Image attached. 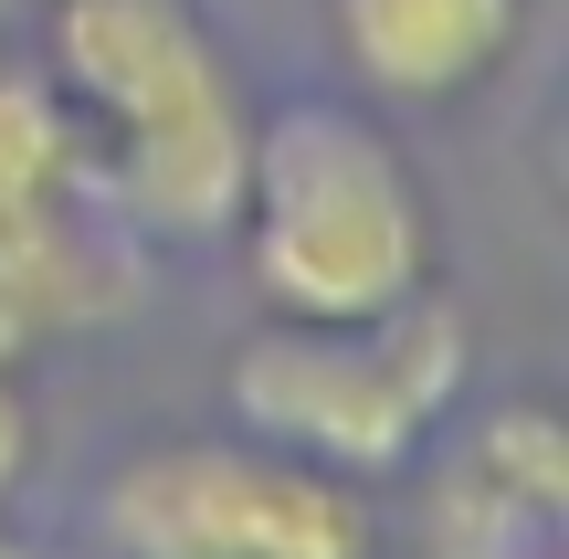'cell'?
<instances>
[{
  "mask_svg": "<svg viewBox=\"0 0 569 559\" xmlns=\"http://www.w3.org/2000/svg\"><path fill=\"white\" fill-rule=\"evenodd\" d=\"M0 559H63V549H42V539H21V528H0Z\"/></svg>",
  "mask_w": 569,
  "mask_h": 559,
  "instance_id": "obj_11",
  "label": "cell"
},
{
  "mask_svg": "<svg viewBox=\"0 0 569 559\" xmlns=\"http://www.w3.org/2000/svg\"><path fill=\"white\" fill-rule=\"evenodd\" d=\"M42 74L63 84L74 127L117 138H159L180 117L243 96V74L222 63V42L201 32L190 0H53V32H42Z\"/></svg>",
  "mask_w": 569,
  "mask_h": 559,
  "instance_id": "obj_4",
  "label": "cell"
},
{
  "mask_svg": "<svg viewBox=\"0 0 569 559\" xmlns=\"http://www.w3.org/2000/svg\"><path fill=\"white\" fill-rule=\"evenodd\" d=\"M96 201L117 211L148 243H211V232L243 222V180H253V106H211V117H180L159 138H117L96 169Z\"/></svg>",
  "mask_w": 569,
  "mask_h": 559,
  "instance_id": "obj_5",
  "label": "cell"
},
{
  "mask_svg": "<svg viewBox=\"0 0 569 559\" xmlns=\"http://www.w3.org/2000/svg\"><path fill=\"white\" fill-rule=\"evenodd\" d=\"M117 253L63 211H32V222H0V370L42 349V338H74L96 317H117Z\"/></svg>",
  "mask_w": 569,
  "mask_h": 559,
  "instance_id": "obj_7",
  "label": "cell"
},
{
  "mask_svg": "<svg viewBox=\"0 0 569 559\" xmlns=\"http://www.w3.org/2000/svg\"><path fill=\"white\" fill-rule=\"evenodd\" d=\"M84 190V127L63 106V84L42 63L0 53V222L63 211Z\"/></svg>",
  "mask_w": 569,
  "mask_h": 559,
  "instance_id": "obj_8",
  "label": "cell"
},
{
  "mask_svg": "<svg viewBox=\"0 0 569 559\" xmlns=\"http://www.w3.org/2000/svg\"><path fill=\"white\" fill-rule=\"evenodd\" d=\"M232 422L253 443L327 476H390L422 455V433L465 391V317L443 296H411L390 317H348V328H306V317H264L232 349Z\"/></svg>",
  "mask_w": 569,
  "mask_h": 559,
  "instance_id": "obj_2",
  "label": "cell"
},
{
  "mask_svg": "<svg viewBox=\"0 0 569 559\" xmlns=\"http://www.w3.org/2000/svg\"><path fill=\"white\" fill-rule=\"evenodd\" d=\"M243 253L274 317H306V328L390 317L432 286V201L380 117L274 106V117H253Z\"/></svg>",
  "mask_w": 569,
  "mask_h": 559,
  "instance_id": "obj_1",
  "label": "cell"
},
{
  "mask_svg": "<svg viewBox=\"0 0 569 559\" xmlns=\"http://www.w3.org/2000/svg\"><path fill=\"white\" fill-rule=\"evenodd\" d=\"M96 518L117 559H369L359 486L253 433H190L127 455Z\"/></svg>",
  "mask_w": 569,
  "mask_h": 559,
  "instance_id": "obj_3",
  "label": "cell"
},
{
  "mask_svg": "<svg viewBox=\"0 0 569 559\" xmlns=\"http://www.w3.org/2000/svg\"><path fill=\"white\" fill-rule=\"evenodd\" d=\"M528 32V0H338V53L369 96L453 106Z\"/></svg>",
  "mask_w": 569,
  "mask_h": 559,
  "instance_id": "obj_6",
  "label": "cell"
},
{
  "mask_svg": "<svg viewBox=\"0 0 569 559\" xmlns=\"http://www.w3.org/2000/svg\"><path fill=\"white\" fill-rule=\"evenodd\" d=\"M32 476V401L11 391V370H0V497Z\"/></svg>",
  "mask_w": 569,
  "mask_h": 559,
  "instance_id": "obj_10",
  "label": "cell"
},
{
  "mask_svg": "<svg viewBox=\"0 0 569 559\" xmlns=\"http://www.w3.org/2000/svg\"><path fill=\"white\" fill-rule=\"evenodd\" d=\"M465 476H486L496 497H517V507H569V443H559V422L538 412V401H507V412H486V433H475V455H465Z\"/></svg>",
  "mask_w": 569,
  "mask_h": 559,
  "instance_id": "obj_9",
  "label": "cell"
}]
</instances>
